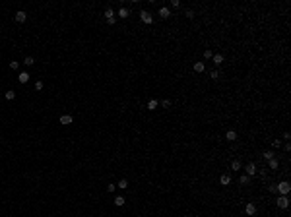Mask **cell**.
<instances>
[{
  "instance_id": "1",
  "label": "cell",
  "mask_w": 291,
  "mask_h": 217,
  "mask_svg": "<svg viewBox=\"0 0 291 217\" xmlns=\"http://www.w3.org/2000/svg\"><path fill=\"white\" fill-rule=\"evenodd\" d=\"M276 192H280V196H287L291 192V184L287 180H281L280 184H276Z\"/></svg>"
},
{
  "instance_id": "2",
  "label": "cell",
  "mask_w": 291,
  "mask_h": 217,
  "mask_svg": "<svg viewBox=\"0 0 291 217\" xmlns=\"http://www.w3.org/2000/svg\"><path fill=\"white\" fill-rule=\"evenodd\" d=\"M105 20H107L109 25H115V22H117V16H115V12L111 10V8L105 10Z\"/></svg>"
},
{
  "instance_id": "3",
  "label": "cell",
  "mask_w": 291,
  "mask_h": 217,
  "mask_svg": "<svg viewBox=\"0 0 291 217\" xmlns=\"http://www.w3.org/2000/svg\"><path fill=\"white\" fill-rule=\"evenodd\" d=\"M245 171H247L248 176H254V174H256V163H254V161H248L247 167H245Z\"/></svg>"
},
{
  "instance_id": "4",
  "label": "cell",
  "mask_w": 291,
  "mask_h": 217,
  "mask_svg": "<svg viewBox=\"0 0 291 217\" xmlns=\"http://www.w3.org/2000/svg\"><path fill=\"white\" fill-rule=\"evenodd\" d=\"M140 18H142V22L148 23V25H150V23H153V18H151V14L148 10H142L140 12Z\"/></svg>"
},
{
  "instance_id": "5",
  "label": "cell",
  "mask_w": 291,
  "mask_h": 217,
  "mask_svg": "<svg viewBox=\"0 0 291 217\" xmlns=\"http://www.w3.org/2000/svg\"><path fill=\"white\" fill-rule=\"evenodd\" d=\"M276 204H278V207H280V209H285V207L289 206V198H287V196H280Z\"/></svg>"
},
{
  "instance_id": "6",
  "label": "cell",
  "mask_w": 291,
  "mask_h": 217,
  "mask_svg": "<svg viewBox=\"0 0 291 217\" xmlns=\"http://www.w3.org/2000/svg\"><path fill=\"white\" fill-rule=\"evenodd\" d=\"M14 20H16L18 23H23L25 20H27V14H25L23 10H18V12H16V16H14Z\"/></svg>"
},
{
  "instance_id": "7",
  "label": "cell",
  "mask_w": 291,
  "mask_h": 217,
  "mask_svg": "<svg viewBox=\"0 0 291 217\" xmlns=\"http://www.w3.org/2000/svg\"><path fill=\"white\" fill-rule=\"evenodd\" d=\"M58 120H60V124H72V122H74V116H72V114H60Z\"/></svg>"
},
{
  "instance_id": "8",
  "label": "cell",
  "mask_w": 291,
  "mask_h": 217,
  "mask_svg": "<svg viewBox=\"0 0 291 217\" xmlns=\"http://www.w3.org/2000/svg\"><path fill=\"white\" fill-rule=\"evenodd\" d=\"M245 213H247V215H254V213H256V206L248 202L247 206H245Z\"/></svg>"
},
{
  "instance_id": "9",
  "label": "cell",
  "mask_w": 291,
  "mask_h": 217,
  "mask_svg": "<svg viewBox=\"0 0 291 217\" xmlns=\"http://www.w3.org/2000/svg\"><path fill=\"white\" fill-rule=\"evenodd\" d=\"M219 184H221V186H229V184H231V176H229V174H221V176H219Z\"/></svg>"
},
{
  "instance_id": "10",
  "label": "cell",
  "mask_w": 291,
  "mask_h": 217,
  "mask_svg": "<svg viewBox=\"0 0 291 217\" xmlns=\"http://www.w3.org/2000/svg\"><path fill=\"white\" fill-rule=\"evenodd\" d=\"M171 16V10L167 8V6H163V8H159V18H163V20H167Z\"/></svg>"
},
{
  "instance_id": "11",
  "label": "cell",
  "mask_w": 291,
  "mask_h": 217,
  "mask_svg": "<svg viewBox=\"0 0 291 217\" xmlns=\"http://www.w3.org/2000/svg\"><path fill=\"white\" fill-rule=\"evenodd\" d=\"M225 140H227V141H235V140H237V132H235V130H227Z\"/></svg>"
},
{
  "instance_id": "12",
  "label": "cell",
  "mask_w": 291,
  "mask_h": 217,
  "mask_svg": "<svg viewBox=\"0 0 291 217\" xmlns=\"http://www.w3.org/2000/svg\"><path fill=\"white\" fill-rule=\"evenodd\" d=\"M128 14H130L128 8H124V6H122V8L117 12V16H119V18H122V20H126V18H128Z\"/></svg>"
},
{
  "instance_id": "13",
  "label": "cell",
  "mask_w": 291,
  "mask_h": 217,
  "mask_svg": "<svg viewBox=\"0 0 291 217\" xmlns=\"http://www.w3.org/2000/svg\"><path fill=\"white\" fill-rule=\"evenodd\" d=\"M18 80H20V84H27V82H29V74H27V72H20Z\"/></svg>"
},
{
  "instance_id": "14",
  "label": "cell",
  "mask_w": 291,
  "mask_h": 217,
  "mask_svg": "<svg viewBox=\"0 0 291 217\" xmlns=\"http://www.w3.org/2000/svg\"><path fill=\"white\" fill-rule=\"evenodd\" d=\"M212 60H214V64H216V66H219L221 62H223V54H219V53L214 54V56H212Z\"/></svg>"
},
{
  "instance_id": "15",
  "label": "cell",
  "mask_w": 291,
  "mask_h": 217,
  "mask_svg": "<svg viewBox=\"0 0 291 217\" xmlns=\"http://www.w3.org/2000/svg\"><path fill=\"white\" fill-rule=\"evenodd\" d=\"M204 70H206L204 62H194V72H204Z\"/></svg>"
},
{
  "instance_id": "16",
  "label": "cell",
  "mask_w": 291,
  "mask_h": 217,
  "mask_svg": "<svg viewBox=\"0 0 291 217\" xmlns=\"http://www.w3.org/2000/svg\"><path fill=\"white\" fill-rule=\"evenodd\" d=\"M268 165H270V169H278V167H280V161H278L276 157H272V159L268 161Z\"/></svg>"
},
{
  "instance_id": "17",
  "label": "cell",
  "mask_w": 291,
  "mask_h": 217,
  "mask_svg": "<svg viewBox=\"0 0 291 217\" xmlns=\"http://www.w3.org/2000/svg\"><path fill=\"white\" fill-rule=\"evenodd\" d=\"M117 188H120V190H126V188H128V180H126V178H122V180H119V184H117Z\"/></svg>"
},
{
  "instance_id": "18",
  "label": "cell",
  "mask_w": 291,
  "mask_h": 217,
  "mask_svg": "<svg viewBox=\"0 0 291 217\" xmlns=\"http://www.w3.org/2000/svg\"><path fill=\"white\" fill-rule=\"evenodd\" d=\"M157 105H159V103H157L155 99H150V101H148V108H150V110H155Z\"/></svg>"
},
{
  "instance_id": "19",
  "label": "cell",
  "mask_w": 291,
  "mask_h": 217,
  "mask_svg": "<svg viewBox=\"0 0 291 217\" xmlns=\"http://www.w3.org/2000/svg\"><path fill=\"white\" fill-rule=\"evenodd\" d=\"M23 64H25V66H33V64H35V58H33V56H25V58H23Z\"/></svg>"
},
{
  "instance_id": "20",
  "label": "cell",
  "mask_w": 291,
  "mask_h": 217,
  "mask_svg": "<svg viewBox=\"0 0 291 217\" xmlns=\"http://www.w3.org/2000/svg\"><path fill=\"white\" fill-rule=\"evenodd\" d=\"M231 171H241V161H231Z\"/></svg>"
},
{
  "instance_id": "21",
  "label": "cell",
  "mask_w": 291,
  "mask_h": 217,
  "mask_svg": "<svg viewBox=\"0 0 291 217\" xmlns=\"http://www.w3.org/2000/svg\"><path fill=\"white\" fill-rule=\"evenodd\" d=\"M6 99H8V101H14V99H16V91H14V89H8V91H6Z\"/></svg>"
},
{
  "instance_id": "22",
  "label": "cell",
  "mask_w": 291,
  "mask_h": 217,
  "mask_svg": "<svg viewBox=\"0 0 291 217\" xmlns=\"http://www.w3.org/2000/svg\"><path fill=\"white\" fill-rule=\"evenodd\" d=\"M248 180H250V176L248 174H241V178H239V182L245 186V184H248Z\"/></svg>"
},
{
  "instance_id": "23",
  "label": "cell",
  "mask_w": 291,
  "mask_h": 217,
  "mask_svg": "<svg viewBox=\"0 0 291 217\" xmlns=\"http://www.w3.org/2000/svg\"><path fill=\"white\" fill-rule=\"evenodd\" d=\"M115 206H119V207L124 206V198H122V196H117V198H115Z\"/></svg>"
},
{
  "instance_id": "24",
  "label": "cell",
  "mask_w": 291,
  "mask_h": 217,
  "mask_svg": "<svg viewBox=\"0 0 291 217\" xmlns=\"http://www.w3.org/2000/svg\"><path fill=\"white\" fill-rule=\"evenodd\" d=\"M272 157H274V151H264L262 153V159H266V161H270Z\"/></svg>"
},
{
  "instance_id": "25",
  "label": "cell",
  "mask_w": 291,
  "mask_h": 217,
  "mask_svg": "<svg viewBox=\"0 0 291 217\" xmlns=\"http://www.w3.org/2000/svg\"><path fill=\"white\" fill-rule=\"evenodd\" d=\"M161 107L163 108H169V107H171V101H169V99H163V101H161Z\"/></svg>"
},
{
  "instance_id": "26",
  "label": "cell",
  "mask_w": 291,
  "mask_h": 217,
  "mask_svg": "<svg viewBox=\"0 0 291 217\" xmlns=\"http://www.w3.org/2000/svg\"><path fill=\"white\" fill-rule=\"evenodd\" d=\"M43 87H45V84H43V82H41V80H39V82H37V84H35V89H37V91H41V89H43Z\"/></svg>"
},
{
  "instance_id": "27",
  "label": "cell",
  "mask_w": 291,
  "mask_h": 217,
  "mask_svg": "<svg viewBox=\"0 0 291 217\" xmlns=\"http://www.w3.org/2000/svg\"><path fill=\"white\" fill-rule=\"evenodd\" d=\"M10 68H12V70H18V68H20V62H16V60H12V62H10Z\"/></svg>"
},
{
  "instance_id": "28",
  "label": "cell",
  "mask_w": 291,
  "mask_h": 217,
  "mask_svg": "<svg viewBox=\"0 0 291 217\" xmlns=\"http://www.w3.org/2000/svg\"><path fill=\"white\" fill-rule=\"evenodd\" d=\"M210 78H212V80H219V72H217V70H214V72L210 74Z\"/></svg>"
},
{
  "instance_id": "29",
  "label": "cell",
  "mask_w": 291,
  "mask_h": 217,
  "mask_svg": "<svg viewBox=\"0 0 291 217\" xmlns=\"http://www.w3.org/2000/svg\"><path fill=\"white\" fill-rule=\"evenodd\" d=\"M115 188H117V184H109L107 186V192H109V194H113V192H115Z\"/></svg>"
},
{
  "instance_id": "30",
  "label": "cell",
  "mask_w": 291,
  "mask_h": 217,
  "mask_svg": "<svg viewBox=\"0 0 291 217\" xmlns=\"http://www.w3.org/2000/svg\"><path fill=\"white\" fill-rule=\"evenodd\" d=\"M212 56H214L212 51H204V58H212Z\"/></svg>"
},
{
  "instance_id": "31",
  "label": "cell",
  "mask_w": 291,
  "mask_h": 217,
  "mask_svg": "<svg viewBox=\"0 0 291 217\" xmlns=\"http://www.w3.org/2000/svg\"><path fill=\"white\" fill-rule=\"evenodd\" d=\"M171 6H173V8H179V6H181V2H179V0H171Z\"/></svg>"
},
{
  "instance_id": "32",
  "label": "cell",
  "mask_w": 291,
  "mask_h": 217,
  "mask_svg": "<svg viewBox=\"0 0 291 217\" xmlns=\"http://www.w3.org/2000/svg\"><path fill=\"white\" fill-rule=\"evenodd\" d=\"M280 143H281V140H274V141H272V145H274V147H280Z\"/></svg>"
},
{
  "instance_id": "33",
  "label": "cell",
  "mask_w": 291,
  "mask_h": 217,
  "mask_svg": "<svg viewBox=\"0 0 291 217\" xmlns=\"http://www.w3.org/2000/svg\"><path fill=\"white\" fill-rule=\"evenodd\" d=\"M186 18H190V20H192V18H194V12L192 10H186Z\"/></svg>"
}]
</instances>
